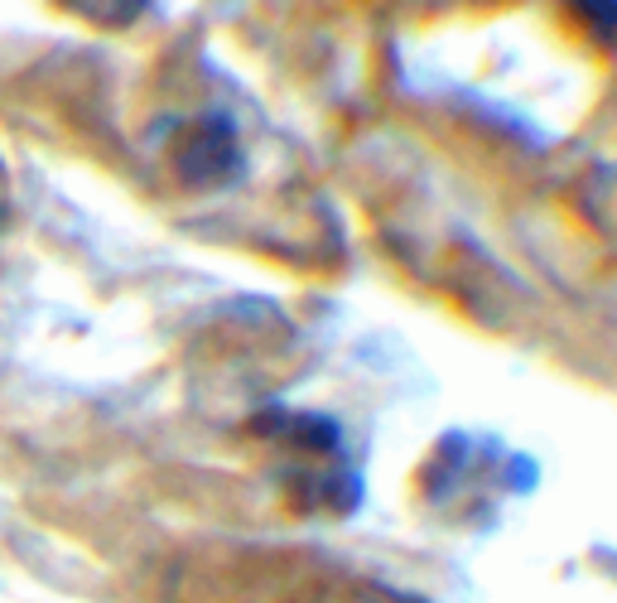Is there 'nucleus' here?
<instances>
[{
    "mask_svg": "<svg viewBox=\"0 0 617 603\" xmlns=\"http://www.w3.org/2000/svg\"><path fill=\"white\" fill-rule=\"evenodd\" d=\"M579 10H584L598 29H612L617 25V0H579Z\"/></svg>",
    "mask_w": 617,
    "mask_h": 603,
    "instance_id": "obj_2",
    "label": "nucleus"
},
{
    "mask_svg": "<svg viewBox=\"0 0 617 603\" xmlns=\"http://www.w3.org/2000/svg\"><path fill=\"white\" fill-rule=\"evenodd\" d=\"M232 164H236V145L227 136V126L217 121H203L179 140V170L188 179H222L232 174Z\"/></svg>",
    "mask_w": 617,
    "mask_h": 603,
    "instance_id": "obj_1",
    "label": "nucleus"
}]
</instances>
